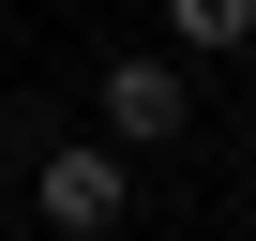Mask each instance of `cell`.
<instances>
[{
  "label": "cell",
  "instance_id": "1",
  "mask_svg": "<svg viewBox=\"0 0 256 241\" xmlns=\"http://www.w3.org/2000/svg\"><path fill=\"white\" fill-rule=\"evenodd\" d=\"M30 211H46V241H120L136 226V166L106 136H46L30 151Z\"/></svg>",
  "mask_w": 256,
  "mask_h": 241
},
{
  "label": "cell",
  "instance_id": "2",
  "mask_svg": "<svg viewBox=\"0 0 256 241\" xmlns=\"http://www.w3.org/2000/svg\"><path fill=\"white\" fill-rule=\"evenodd\" d=\"M90 136H106L120 166H136V151H181V136H196V76H181L166 46L106 60V76H90Z\"/></svg>",
  "mask_w": 256,
  "mask_h": 241
},
{
  "label": "cell",
  "instance_id": "3",
  "mask_svg": "<svg viewBox=\"0 0 256 241\" xmlns=\"http://www.w3.org/2000/svg\"><path fill=\"white\" fill-rule=\"evenodd\" d=\"M256 46V0H166V60H241Z\"/></svg>",
  "mask_w": 256,
  "mask_h": 241
},
{
  "label": "cell",
  "instance_id": "4",
  "mask_svg": "<svg viewBox=\"0 0 256 241\" xmlns=\"http://www.w3.org/2000/svg\"><path fill=\"white\" fill-rule=\"evenodd\" d=\"M241 241H256V226H241Z\"/></svg>",
  "mask_w": 256,
  "mask_h": 241
}]
</instances>
